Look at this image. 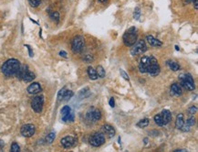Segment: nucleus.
Returning a JSON list of instances; mask_svg holds the SVG:
<instances>
[{
    "label": "nucleus",
    "mask_w": 198,
    "mask_h": 152,
    "mask_svg": "<svg viewBox=\"0 0 198 152\" xmlns=\"http://www.w3.org/2000/svg\"><path fill=\"white\" fill-rule=\"evenodd\" d=\"M86 118L90 122H96L99 121L101 118V111L97 108L91 107L89 109V111L86 114Z\"/></svg>",
    "instance_id": "obj_9"
},
{
    "label": "nucleus",
    "mask_w": 198,
    "mask_h": 152,
    "mask_svg": "<svg viewBox=\"0 0 198 152\" xmlns=\"http://www.w3.org/2000/svg\"><path fill=\"white\" fill-rule=\"evenodd\" d=\"M54 139H55V133H54V132L50 133V134L46 136V142H47L48 144H51Z\"/></svg>",
    "instance_id": "obj_27"
},
{
    "label": "nucleus",
    "mask_w": 198,
    "mask_h": 152,
    "mask_svg": "<svg viewBox=\"0 0 198 152\" xmlns=\"http://www.w3.org/2000/svg\"><path fill=\"white\" fill-rule=\"evenodd\" d=\"M121 76H122V77H123V78H124V79L126 80V81H129V80H130L129 76H128V75L126 74V72H124L123 70H121Z\"/></svg>",
    "instance_id": "obj_35"
},
{
    "label": "nucleus",
    "mask_w": 198,
    "mask_h": 152,
    "mask_svg": "<svg viewBox=\"0 0 198 152\" xmlns=\"http://www.w3.org/2000/svg\"><path fill=\"white\" fill-rule=\"evenodd\" d=\"M73 120H74V115L71 112L70 114L62 116V121H64V122H73Z\"/></svg>",
    "instance_id": "obj_22"
},
{
    "label": "nucleus",
    "mask_w": 198,
    "mask_h": 152,
    "mask_svg": "<svg viewBox=\"0 0 198 152\" xmlns=\"http://www.w3.org/2000/svg\"><path fill=\"white\" fill-rule=\"evenodd\" d=\"M147 51V46L145 44V41L142 40H140L138 41H136L131 49V54L135 56V55H140L142 54L143 52H145Z\"/></svg>",
    "instance_id": "obj_5"
},
{
    "label": "nucleus",
    "mask_w": 198,
    "mask_h": 152,
    "mask_svg": "<svg viewBox=\"0 0 198 152\" xmlns=\"http://www.w3.org/2000/svg\"><path fill=\"white\" fill-rule=\"evenodd\" d=\"M149 122H150V120L148 118H144V119H142L140 122H138L137 125L139 127H145L149 125Z\"/></svg>",
    "instance_id": "obj_26"
},
{
    "label": "nucleus",
    "mask_w": 198,
    "mask_h": 152,
    "mask_svg": "<svg viewBox=\"0 0 198 152\" xmlns=\"http://www.w3.org/2000/svg\"><path fill=\"white\" fill-rule=\"evenodd\" d=\"M105 142V136L101 132H97L94 133L90 137V144L92 147H100L102 144H104Z\"/></svg>",
    "instance_id": "obj_7"
},
{
    "label": "nucleus",
    "mask_w": 198,
    "mask_h": 152,
    "mask_svg": "<svg viewBox=\"0 0 198 152\" xmlns=\"http://www.w3.org/2000/svg\"><path fill=\"white\" fill-rule=\"evenodd\" d=\"M44 105V96L43 95H38L33 98L31 102V107L36 113H40L43 109Z\"/></svg>",
    "instance_id": "obj_8"
},
{
    "label": "nucleus",
    "mask_w": 198,
    "mask_h": 152,
    "mask_svg": "<svg viewBox=\"0 0 198 152\" xmlns=\"http://www.w3.org/2000/svg\"><path fill=\"white\" fill-rule=\"evenodd\" d=\"M27 91H28V93L29 94H39V93H40L42 91V88H41V85L39 83H33L28 87Z\"/></svg>",
    "instance_id": "obj_13"
},
{
    "label": "nucleus",
    "mask_w": 198,
    "mask_h": 152,
    "mask_svg": "<svg viewBox=\"0 0 198 152\" xmlns=\"http://www.w3.org/2000/svg\"><path fill=\"white\" fill-rule=\"evenodd\" d=\"M137 33L135 27L131 28L128 31H126L123 35V42L126 46L131 47L137 41Z\"/></svg>",
    "instance_id": "obj_4"
},
{
    "label": "nucleus",
    "mask_w": 198,
    "mask_h": 152,
    "mask_svg": "<svg viewBox=\"0 0 198 152\" xmlns=\"http://www.w3.org/2000/svg\"><path fill=\"white\" fill-rule=\"evenodd\" d=\"M96 72H97L98 77H100V78H103V77L105 76V71H104V69H103L102 66L99 65V66L97 67V69H96Z\"/></svg>",
    "instance_id": "obj_23"
},
{
    "label": "nucleus",
    "mask_w": 198,
    "mask_h": 152,
    "mask_svg": "<svg viewBox=\"0 0 198 152\" xmlns=\"http://www.w3.org/2000/svg\"><path fill=\"white\" fill-rule=\"evenodd\" d=\"M29 3L31 7L36 8V7H39L40 5L41 0H29Z\"/></svg>",
    "instance_id": "obj_29"
},
{
    "label": "nucleus",
    "mask_w": 198,
    "mask_h": 152,
    "mask_svg": "<svg viewBox=\"0 0 198 152\" xmlns=\"http://www.w3.org/2000/svg\"><path fill=\"white\" fill-rule=\"evenodd\" d=\"M28 70H29V68H28V66H27V65H20V67H19V69L18 72L16 73V76H17L19 79L22 80V77H23V75L26 73V72H27Z\"/></svg>",
    "instance_id": "obj_19"
},
{
    "label": "nucleus",
    "mask_w": 198,
    "mask_h": 152,
    "mask_svg": "<svg viewBox=\"0 0 198 152\" xmlns=\"http://www.w3.org/2000/svg\"><path fill=\"white\" fill-rule=\"evenodd\" d=\"M183 152V151H187V150H185V149H175L174 150V152Z\"/></svg>",
    "instance_id": "obj_40"
},
{
    "label": "nucleus",
    "mask_w": 198,
    "mask_h": 152,
    "mask_svg": "<svg viewBox=\"0 0 198 152\" xmlns=\"http://www.w3.org/2000/svg\"><path fill=\"white\" fill-rule=\"evenodd\" d=\"M171 118H172V115H171L170 111L169 110H162V113L156 115L153 119H154V122L159 126H162V125H167L171 121Z\"/></svg>",
    "instance_id": "obj_3"
},
{
    "label": "nucleus",
    "mask_w": 198,
    "mask_h": 152,
    "mask_svg": "<svg viewBox=\"0 0 198 152\" xmlns=\"http://www.w3.org/2000/svg\"><path fill=\"white\" fill-rule=\"evenodd\" d=\"M196 111H197V108H196L195 106H191V107L189 108V110H188V112H189V114H190L191 115H193Z\"/></svg>",
    "instance_id": "obj_34"
},
{
    "label": "nucleus",
    "mask_w": 198,
    "mask_h": 152,
    "mask_svg": "<svg viewBox=\"0 0 198 152\" xmlns=\"http://www.w3.org/2000/svg\"><path fill=\"white\" fill-rule=\"evenodd\" d=\"M171 92H172V94H174V95H182V94H183V92H182V88L180 87V85L179 84H177V83H173V84H172V86H171Z\"/></svg>",
    "instance_id": "obj_17"
},
{
    "label": "nucleus",
    "mask_w": 198,
    "mask_h": 152,
    "mask_svg": "<svg viewBox=\"0 0 198 152\" xmlns=\"http://www.w3.org/2000/svg\"><path fill=\"white\" fill-rule=\"evenodd\" d=\"M70 112H71V108H70L69 105H65V106L62 107V109H61V115L64 116V115L70 114Z\"/></svg>",
    "instance_id": "obj_28"
},
{
    "label": "nucleus",
    "mask_w": 198,
    "mask_h": 152,
    "mask_svg": "<svg viewBox=\"0 0 198 152\" xmlns=\"http://www.w3.org/2000/svg\"><path fill=\"white\" fill-rule=\"evenodd\" d=\"M65 91H66V88H63V89H61V90L60 91V93H59V94H58V99H59L60 101V100H62Z\"/></svg>",
    "instance_id": "obj_33"
},
{
    "label": "nucleus",
    "mask_w": 198,
    "mask_h": 152,
    "mask_svg": "<svg viewBox=\"0 0 198 152\" xmlns=\"http://www.w3.org/2000/svg\"><path fill=\"white\" fill-rule=\"evenodd\" d=\"M146 41H148V43L151 45V46H153V47H161L162 45V43L159 41V40H156L155 38H153L152 36H147L146 37Z\"/></svg>",
    "instance_id": "obj_15"
},
{
    "label": "nucleus",
    "mask_w": 198,
    "mask_h": 152,
    "mask_svg": "<svg viewBox=\"0 0 198 152\" xmlns=\"http://www.w3.org/2000/svg\"><path fill=\"white\" fill-rule=\"evenodd\" d=\"M35 131H36V127L34 125L32 124H27V125H24L21 129H20V133L23 136L25 137H30L32 136L34 134H35Z\"/></svg>",
    "instance_id": "obj_11"
},
{
    "label": "nucleus",
    "mask_w": 198,
    "mask_h": 152,
    "mask_svg": "<svg viewBox=\"0 0 198 152\" xmlns=\"http://www.w3.org/2000/svg\"><path fill=\"white\" fill-rule=\"evenodd\" d=\"M87 72H88V75H89V77H90V80H97V79H98L97 72H96V70H95L93 67H91V66L88 67Z\"/></svg>",
    "instance_id": "obj_20"
},
{
    "label": "nucleus",
    "mask_w": 198,
    "mask_h": 152,
    "mask_svg": "<svg viewBox=\"0 0 198 152\" xmlns=\"http://www.w3.org/2000/svg\"><path fill=\"white\" fill-rule=\"evenodd\" d=\"M11 151L12 152H19V151H20V147H19L18 143H16V142L12 143V145H11Z\"/></svg>",
    "instance_id": "obj_31"
},
{
    "label": "nucleus",
    "mask_w": 198,
    "mask_h": 152,
    "mask_svg": "<svg viewBox=\"0 0 198 152\" xmlns=\"http://www.w3.org/2000/svg\"><path fill=\"white\" fill-rule=\"evenodd\" d=\"M76 142H77L76 137H74L72 136H66L60 140L61 146L65 148H70V147H73L76 144Z\"/></svg>",
    "instance_id": "obj_12"
},
{
    "label": "nucleus",
    "mask_w": 198,
    "mask_h": 152,
    "mask_svg": "<svg viewBox=\"0 0 198 152\" xmlns=\"http://www.w3.org/2000/svg\"><path fill=\"white\" fill-rule=\"evenodd\" d=\"M167 65H168V67H169L172 71H173V72H177V71L180 69V65H179L177 62H172V61H168V62H167Z\"/></svg>",
    "instance_id": "obj_21"
},
{
    "label": "nucleus",
    "mask_w": 198,
    "mask_h": 152,
    "mask_svg": "<svg viewBox=\"0 0 198 152\" xmlns=\"http://www.w3.org/2000/svg\"><path fill=\"white\" fill-rule=\"evenodd\" d=\"M133 18L135 19H140V18H141V9H140V8H136L135 9V10H134V13H133Z\"/></svg>",
    "instance_id": "obj_30"
},
{
    "label": "nucleus",
    "mask_w": 198,
    "mask_h": 152,
    "mask_svg": "<svg viewBox=\"0 0 198 152\" xmlns=\"http://www.w3.org/2000/svg\"><path fill=\"white\" fill-rule=\"evenodd\" d=\"M83 60H84L85 62H91V61L93 60V58H92L91 55H86V56L83 58Z\"/></svg>",
    "instance_id": "obj_36"
},
{
    "label": "nucleus",
    "mask_w": 198,
    "mask_h": 152,
    "mask_svg": "<svg viewBox=\"0 0 198 152\" xmlns=\"http://www.w3.org/2000/svg\"><path fill=\"white\" fill-rule=\"evenodd\" d=\"M181 84L187 90L189 91H193L194 90L195 86H194V82L193 77L190 74H184L182 78H181Z\"/></svg>",
    "instance_id": "obj_10"
},
{
    "label": "nucleus",
    "mask_w": 198,
    "mask_h": 152,
    "mask_svg": "<svg viewBox=\"0 0 198 152\" xmlns=\"http://www.w3.org/2000/svg\"><path fill=\"white\" fill-rule=\"evenodd\" d=\"M187 125H189L190 127L191 126H193L194 124H195V119H194V117H193V116H191V117H189L188 119H187V121H186V123H185Z\"/></svg>",
    "instance_id": "obj_32"
},
{
    "label": "nucleus",
    "mask_w": 198,
    "mask_h": 152,
    "mask_svg": "<svg viewBox=\"0 0 198 152\" xmlns=\"http://www.w3.org/2000/svg\"><path fill=\"white\" fill-rule=\"evenodd\" d=\"M193 3L194 9H198V0H193Z\"/></svg>",
    "instance_id": "obj_39"
},
{
    "label": "nucleus",
    "mask_w": 198,
    "mask_h": 152,
    "mask_svg": "<svg viewBox=\"0 0 198 152\" xmlns=\"http://www.w3.org/2000/svg\"><path fill=\"white\" fill-rule=\"evenodd\" d=\"M101 129H102V131H103L109 137H112V136H115V133H116V132H115V129H114V127L111 126V125H108V124L103 125L102 127H101Z\"/></svg>",
    "instance_id": "obj_14"
},
{
    "label": "nucleus",
    "mask_w": 198,
    "mask_h": 152,
    "mask_svg": "<svg viewBox=\"0 0 198 152\" xmlns=\"http://www.w3.org/2000/svg\"><path fill=\"white\" fill-rule=\"evenodd\" d=\"M99 1H100L101 3H104V2L106 1V0H99Z\"/></svg>",
    "instance_id": "obj_41"
},
{
    "label": "nucleus",
    "mask_w": 198,
    "mask_h": 152,
    "mask_svg": "<svg viewBox=\"0 0 198 152\" xmlns=\"http://www.w3.org/2000/svg\"><path fill=\"white\" fill-rule=\"evenodd\" d=\"M109 104H110V106H111V107H114V105H115V102H114V98H113V97H111V98L110 99Z\"/></svg>",
    "instance_id": "obj_37"
},
{
    "label": "nucleus",
    "mask_w": 198,
    "mask_h": 152,
    "mask_svg": "<svg viewBox=\"0 0 198 152\" xmlns=\"http://www.w3.org/2000/svg\"><path fill=\"white\" fill-rule=\"evenodd\" d=\"M139 70L142 73H149L152 76H157L160 73V65L153 56H143L139 63Z\"/></svg>",
    "instance_id": "obj_1"
},
{
    "label": "nucleus",
    "mask_w": 198,
    "mask_h": 152,
    "mask_svg": "<svg viewBox=\"0 0 198 152\" xmlns=\"http://www.w3.org/2000/svg\"><path fill=\"white\" fill-rule=\"evenodd\" d=\"M175 49H176V50H177V51H179V50H180V49H179V47H178V46H177V45H176V46H175Z\"/></svg>",
    "instance_id": "obj_42"
},
{
    "label": "nucleus",
    "mask_w": 198,
    "mask_h": 152,
    "mask_svg": "<svg viewBox=\"0 0 198 152\" xmlns=\"http://www.w3.org/2000/svg\"><path fill=\"white\" fill-rule=\"evenodd\" d=\"M20 67V62L19 60L16 59H9L4 62L1 67V71L7 77H11L16 75Z\"/></svg>",
    "instance_id": "obj_2"
},
{
    "label": "nucleus",
    "mask_w": 198,
    "mask_h": 152,
    "mask_svg": "<svg viewBox=\"0 0 198 152\" xmlns=\"http://www.w3.org/2000/svg\"><path fill=\"white\" fill-rule=\"evenodd\" d=\"M35 74H34V72H30L29 70H28L27 72H26V73L23 75V77H22V80L24 81V82H26V83H29V82H32L34 79H35Z\"/></svg>",
    "instance_id": "obj_16"
},
{
    "label": "nucleus",
    "mask_w": 198,
    "mask_h": 152,
    "mask_svg": "<svg viewBox=\"0 0 198 152\" xmlns=\"http://www.w3.org/2000/svg\"><path fill=\"white\" fill-rule=\"evenodd\" d=\"M85 41L82 36H76L71 43V49L74 53H80L83 51Z\"/></svg>",
    "instance_id": "obj_6"
},
{
    "label": "nucleus",
    "mask_w": 198,
    "mask_h": 152,
    "mask_svg": "<svg viewBox=\"0 0 198 152\" xmlns=\"http://www.w3.org/2000/svg\"><path fill=\"white\" fill-rule=\"evenodd\" d=\"M50 17L51 18V19H53V20L56 21V22H59V20H60V14H59V12H57V11H52V12H50Z\"/></svg>",
    "instance_id": "obj_25"
},
{
    "label": "nucleus",
    "mask_w": 198,
    "mask_h": 152,
    "mask_svg": "<svg viewBox=\"0 0 198 152\" xmlns=\"http://www.w3.org/2000/svg\"><path fill=\"white\" fill-rule=\"evenodd\" d=\"M73 94H74V93L72 92V91H68V90H66L65 91V93H64V95H63V100L64 101H69L72 96H73Z\"/></svg>",
    "instance_id": "obj_24"
},
{
    "label": "nucleus",
    "mask_w": 198,
    "mask_h": 152,
    "mask_svg": "<svg viewBox=\"0 0 198 152\" xmlns=\"http://www.w3.org/2000/svg\"><path fill=\"white\" fill-rule=\"evenodd\" d=\"M184 124V120H183V114H179L176 117V120H175V127L177 129H181L182 126Z\"/></svg>",
    "instance_id": "obj_18"
},
{
    "label": "nucleus",
    "mask_w": 198,
    "mask_h": 152,
    "mask_svg": "<svg viewBox=\"0 0 198 152\" xmlns=\"http://www.w3.org/2000/svg\"><path fill=\"white\" fill-rule=\"evenodd\" d=\"M60 55L61 57H63V58H67V57H68L67 52L64 51H60Z\"/></svg>",
    "instance_id": "obj_38"
}]
</instances>
